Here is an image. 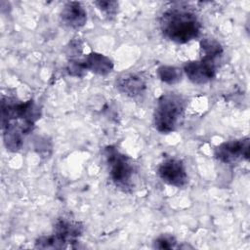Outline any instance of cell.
Instances as JSON below:
<instances>
[{
	"instance_id": "cell-5",
	"label": "cell",
	"mask_w": 250,
	"mask_h": 250,
	"mask_svg": "<svg viewBox=\"0 0 250 250\" xmlns=\"http://www.w3.org/2000/svg\"><path fill=\"white\" fill-rule=\"evenodd\" d=\"M84 231L81 222L60 218L56 221L53 232L49 235H42L35 241V247L42 249H62L72 247L78 242V238Z\"/></svg>"
},
{
	"instance_id": "cell-1",
	"label": "cell",
	"mask_w": 250,
	"mask_h": 250,
	"mask_svg": "<svg viewBox=\"0 0 250 250\" xmlns=\"http://www.w3.org/2000/svg\"><path fill=\"white\" fill-rule=\"evenodd\" d=\"M41 110L34 101H19L3 97L1 102V125L6 148L16 152L22 146L24 137L29 134L40 118Z\"/></svg>"
},
{
	"instance_id": "cell-14",
	"label": "cell",
	"mask_w": 250,
	"mask_h": 250,
	"mask_svg": "<svg viewBox=\"0 0 250 250\" xmlns=\"http://www.w3.org/2000/svg\"><path fill=\"white\" fill-rule=\"evenodd\" d=\"M153 247L157 249L177 248V240L171 234H161L153 241Z\"/></svg>"
},
{
	"instance_id": "cell-12",
	"label": "cell",
	"mask_w": 250,
	"mask_h": 250,
	"mask_svg": "<svg viewBox=\"0 0 250 250\" xmlns=\"http://www.w3.org/2000/svg\"><path fill=\"white\" fill-rule=\"evenodd\" d=\"M157 76L159 79L166 84H176L183 76V70L177 66L172 65H161L157 68Z\"/></svg>"
},
{
	"instance_id": "cell-7",
	"label": "cell",
	"mask_w": 250,
	"mask_h": 250,
	"mask_svg": "<svg viewBox=\"0 0 250 250\" xmlns=\"http://www.w3.org/2000/svg\"><path fill=\"white\" fill-rule=\"evenodd\" d=\"M157 175L165 184L175 188H185L188 183L186 165L179 158L164 159L157 167Z\"/></svg>"
},
{
	"instance_id": "cell-15",
	"label": "cell",
	"mask_w": 250,
	"mask_h": 250,
	"mask_svg": "<svg viewBox=\"0 0 250 250\" xmlns=\"http://www.w3.org/2000/svg\"><path fill=\"white\" fill-rule=\"evenodd\" d=\"M66 70L69 75L75 76V77H83L84 74L86 73L82 60H77V59L69 61Z\"/></svg>"
},
{
	"instance_id": "cell-8",
	"label": "cell",
	"mask_w": 250,
	"mask_h": 250,
	"mask_svg": "<svg viewBox=\"0 0 250 250\" xmlns=\"http://www.w3.org/2000/svg\"><path fill=\"white\" fill-rule=\"evenodd\" d=\"M249 139L231 140L219 145L214 151L215 158L224 164H234L249 157Z\"/></svg>"
},
{
	"instance_id": "cell-6",
	"label": "cell",
	"mask_w": 250,
	"mask_h": 250,
	"mask_svg": "<svg viewBox=\"0 0 250 250\" xmlns=\"http://www.w3.org/2000/svg\"><path fill=\"white\" fill-rule=\"evenodd\" d=\"M103 154L114 186L124 192H130L134 183L135 168L132 160L114 146H106Z\"/></svg>"
},
{
	"instance_id": "cell-11",
	"label": "cell",
	"mask_w": 250,
	"mask_h": 250,
	"mask_svg": "<svg viewBox=\"0 0 250 250\" xmlns=\"http://www.w3.org/2000/svg\"><path fill=\"white\" fill-rule=\"evenodd\" d=\"M82 62L85 70L92 71L95 74L105 76L113 69L112 61L100 53H90L82 59Z\"/></svg>"
},
{
	"instance_id": "cell-10",
	"label": "cell",
	"mask_w": 250,
	"mask_h": 250,
	"mask_svg": "<svg viewBox=\"0 0 250 250\" xmlns=\"http://www.w3.org/2000/svg\"><path fill=\"white\" fill-rule=\"evenodd\" d=\"M117 89L128 97H137L142 95L146 88V80L139 74H124L120 76L116 81Z\"/></svg>"
},
{
	"instance_id": "cell-3",
	"label": "cell",
	"mask_w": 250,
	"mask_h": 250,
	"mask_svg": "<svg viewBox=\"0 0 250 250\" xmlns=\"http://www.w3.org/2000/svg\"><path fill=\"white\" fill-rule=\"evenodd\" d=\"M201 58L191 61L184 65L183 71L194 84L202 85L211 81L217 72L218 61L223 55V47L214 40L205 38L200 42Z\"/></svg>"
},
{
	"instance_id": "cell-2",
	"label": "cell",
	"mask_w": 250,
	"mask_h": 250,
	"mask_svg": "<svg viewBox=\"0 0 250 250\" xmlns=\"http://www.w3.org/2000/svg\"><path fill=\"white\" fill-rule=\"evenodd\" d=\"M159 27L166 39L178 44L196 39L201 31L198 17L186 7H172L165 10L160 16Z\"/></svg>"
},
{
	"instance_id": "cell-13",
	"label": "cell",
	"mask_w": 250,
	"mask_h": 250,
	"mask_svg": "<svg viewBox=\"0 0 250 250\" xmlns=\"http://www.w3.org/2000/svg\"><path fill=\"white\" fill-rule=\"evenodd\" d=\"M94 4L107 18L114 17L118 12V2L116 1H95Z\"/></svg>"
},
{
	"instance_id": "cell-4",
	"label": "cell",
	"mask_w": 250,
	"mask_h": 250,
	"mask_svg": "<svg viewBox=\"0 0 250 250\" xmlns=\"http://www.w3.org/2000/svg\"><path fill=\"white\" fill-rule=\"evenodd\" d=\"M187 107V100L175 93L164 94L156 102L153 111L154 128L162 134L175 131L181 124Z\"/></svg>"
},
{
	"instance_id": "cell-9",
	"label": "cell",
	"mask_w": 250,
	"mask_h": 250,
	"mask_svg": "<svg viewBox=\"0 0 250 250\" xmlns=\"http://www.w3.org/2000/svg\"><path fill=\"white\" fill-rule=\"evenodd\" d=\"M60 18L65 26L72 29H79L87 22V11L81 3L70 1L63 5Z\"/></svg>"
}]
</instances>
